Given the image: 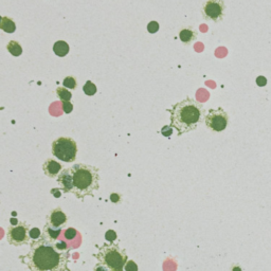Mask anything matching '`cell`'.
Segmentation results:
<instances>
[{
    "label": "cell",
    "mask_w": 271,
    "mask_h": 271,
    "mask_svg": "<svg viewBox=\"0 0 271 271\" xmlns=\"http://www.w3.org/2000/svg\"><path fill=\"white\" fill-rule=\"evenodd\" d=\"M69 251L65 242L41 237L33 241L29 253L19 259L30 271H69Z\"/></svg>",
    "instance_id": "1"
},
{
    "label": "cell",
    "mask_w": 271,
    "mask_h": 271,
    "mask_svg": "<svg viewBox=\"0 0 271 271\" xmlns=\"http://www.w3.org/2000/svg\"><path fill=\"white\" fill-rule=\"evenodd\" d=\"M172 129L177 131V136H183L197 130L198 125L205 117V109L203 105L192 98H186L169 109Z\"/></svg>",
    "instance_id": "2"
},
{
    "label": "cell",
    "mask_w": 271,
    "mask_h": 271,
    "mask_svg": "<svg viewBox=\"0 0 271 271\" xmlns=\"http://www.w3.org/2000/svg\"><path fill=\"white\" fill-rule=\"evenodd\" d=\"M70 169L74 183L72 194L81 200L86 196H93L100 187L99 169L84 163L74 164Z\"/></svg>",
    "instance_id": "3"
},
{
    "label": "cell",
    "mask_w": 271,
    "mask_h": 271,
    "mask_svg": "<svg viewBox=\"0 0 271 271\" xmlns=\"http://www.w3.org/2000/svg\"><path fill=\"white\" fill-rule=\"evenodd\" d=\"M95 258L109 271H124L127 263V253L117 244H104L99 247Z\"/></svg>",
    "instance_id": "4"
},
{
    "label": "cell",
    "mask_w": 271,
    "mask_h": 271,
    "mask_svg": "<svg viewBox=\"0 0 271 271\" xmlns=\"http://www.w3.org/2000/svg\"><path fill=\"white\" fill-rule=\"evenodd\" d=\"M51 151L60 161L73 162L77 156V144L72 138L59 137L52 142Z\"/></svg>",
    "instance_id": "5"
},
{
    "label": "cell",
    "mask_w": 271,
    "mask_h": 271,
    "mask_svg": "<svg viewBox=\"0 0 271 271\" xmlns=\"http://www.w3.org/2000/svg\"><path fill=\"white\" fill-rule=\"evenodd\" d=\"M204 123L211 132L221 133L227 129L229 124V115L221 107H218L216 109H209L204 117Z\"/></svg>",
    "instance_id": "6"
},
{
    "label": "cell",
    "mask_w": 271,
    "mask_h": 271,
    "mask_svg": "<svg viewBox=\"0 0 271 271\" xmlns=\"http://www.w3.org/2000/svg\"><path fill=\"white\" fill-rule=\"evenodd\" d=\"M226 5L224 0H206L202 5L201 15L205 22L219 23L225 17Z\"/></svg>",
    "instance_id": "7"
},
{
    "label": "cell",
    "mask_w": 271,
    "mask_h": 271,
    "mask_svg": "<svg viewBox=\"0 0 271 271\" xmlns=\"http://www.w3.org/2000/svg\"><path fill=\"white\" fill-rule=\"evenodd\" d=\"M30 228L26 222H17V224L8 228L7 241L10 245L19 247L30 243Z\"/></svg>",
    "instance_id": "8"
},
{
    "label": "cell",
    "mask_w": 271,
    "mask_h": 271,
    "mask_svg": "<svg viewBox=\"0 0 271 271\" xmlns=\"http://www.w3.org/2000/svg\"><path fill=\"white\" fill-rule=\"evenodd\" d=\"M59 190L64 193H72L74 183H73V176L71 169H64L56 179Z\"/></svg>",
    "instance_id": "9"
},
{
    "label": "cell",
    "mask_w": 271,
    "mask_h": 271,
    "mask_svg": "<svg viewBox=\"0 0 271 271\" xmlns=\"http://www.w3.org/2000/svg\"><path fill=\"white\" fill-rule=\"evenodd\" d=\"M66 221H67V216L62 212L60 208H56L53 211H51L47 218V224H49L56 228H61L66 224Z\"/></svg>",
    "instance_id": "10"
},
{
    "label": "cell",
    "mask_w": 271,
    "mask_h": 271,
    "mask_svg": "<svg viewBox=\"0 0 271 271\" xmlns=\"http://www.w3.org/2000/svg\"><path fill=\"white\" fill-rule=\"evenodd\" d=\"M43 171L46 174V176H48L49 178H56L62 171V168L59 162L55 161L54 159L49 158L44 162Z\"/></svg>",
    "instance_id": "11"
},
{
    "label": "cell",
    "mask_w": 271,
    "mask_h": 271,
    "mask_svg": "<svg viewBox=\"0 0 271 271\" xmlns=\"http://www.w3.org/2000/svg\"><path fill=\"white\" fill-rule=\"evenodd\" d=\"M198 38V31L192 27L182 28L179 31V39L185 46L192 45Z\"/></svg>",
    "instance_id": "12"
},
{
    "label": "cell",
    "mask_w": 271,
    "mask_h": 271,
    "mask_svg": "<svg viewBox=\"0 0 271 271\" xmlns=\"http://www.w3.org/2000/svg\"><path fill=\"white\" fill-rule=\"evenodd\" d=\"M69 51H70V47H69L68 43H66V41L58 40L53 45V52L58 57H64V56L68 55Z\"/></svg>",
    "instance_id": "13"
},
{
    "label": "cell",
    "mask_w": 271,
    "mask_h": 271,
    "mask_svg": "<svg viewBox=\"0 0 271 271\" xmlns=\"http://www.w3.org/2000/svg\"><path fill=\"white\" fill-rule=\"evenodd\" d=\"M60 232H61V228H56L49 224H46L44 228V237L48 238V240L50 241H57Z\"/></svg>",
    "instance_id": "14"
},
{
    "label": "cell",
    "mask_w": 271,
    "mask_h": 271,
    "mask_svg": "<svg viewBox=\"0 0 271 271\" xmlns=\"http://www.w3.org/2000/svg\"><path fill=\"white\" fill-rule=\"evenodd\" d=\"M0 29L4 30L6 33L11 34L16 31V25L12 18H9L7 16H3V17L0 18Z\"/></svg>",
    "instance_id": "15"
},
{
    "label": "cell",
    "mask_w": 271,
    "mask_h": 271,
    "mask_svg": "<svg viewBox=\"0 0 271 271\" xmlns=\"http://www.w3.org/2000/svg\"><path fill=\"white\" fill-rule=\"evenodd\" d=\"M7 49L13 56H16V57H18L23 54V48L20 44L16 40L9 41V44L7 45Z\"/></svg>",
    "instance_id": "16"
},
{
    "label": "cell",
    "mask_w": 271,
    "mask_h": 271,
    "mask_svg": "<svg viewBox=\"0 0 271 271\" xmlns=\"http://www.w3.org/2000/svg\"><path fill=\"white\" fill-rule=\"evenodd\" d=\"M56 94H57V98L61 102H70V100L72 98L71 91H69L65 87H58V88H56Z\"/></svg>",
    "instance_id": "17"
},
{
    "label": "cell",
    "mask_w": 271,
    "mask_h": 271,
    "mask_svg": "<svg viewBox=\"0 0 271 271\" xmlns=\"http://www.w3.org/2000/svg\"><path fill=\"white\" fill-rule=\"evenodd\" d=\"M83 91L86 95H88V97H92V95L97 93L98 89H97V86H95L91 81H87L85 85L83 86Z\"/></svg>",
    "instance_id": "18"
},
{
    "label": "cell",
    "mask_w": 271,
    "mask_h": 271,
    "mask_svg": "<svg viewBox=\"0 0 271 271\" xmlns=\"http://www.w3.org/2000/svg\"><path fill=\"white\" fill-rule=\"evenodd\" d=\"M62 87L67 89H75L77 87V82L73 76H67L64 78L62 81Z\"/></svg>",
    "instance_id": "19"
},
{
    "label": "cell",
    "mask_w": 271,
    "mask_h": 271,
    "mask_svg": "<svg viewBox=\"0 0 271 271\" xmlns=\"http://www.w3.org/2000/svg\"><path fill=\"white\" fill-rule=\"evenodd\" d=\"M117 233L114 230H108L105 233V240L109 243V244H113L116 240H117Z\"/></svg>",
    "instance_id": "20"
},
{
    "label": "cell",
    "mask_w": 271,
    "mask_h": 271,
    "mask_svg": "<svg viewBox=\"0 0 271 271\" xmlns=\"http://www.w3.org/2000/svg\"><path fill=\"white\" fill-rule=\"evenodd\" d=\"M40 235H41V232L38 228H32L30 229V237H31V240H33V241H37L40 238Z\"/></svg>",
    "instance_id": "21"
},
{
    "label": "cell",
    "mask_w": 271,
    "mask_h": 271,
    "mask_svg": "<svg viewBox=\"0 0 271 271\" xmlns=\"http://www.w3.org/2000/svg\"><path fill=\"white\" fill-rule=\"evenodd\" d=\"M159 28H160V26H159V24L155 20L151 22L149 25H148V31L150 32L151 34H155L157 33V32L159 31Z\"/></svg>",
    "instance_id": "22"
},
{
    "label": "cell",
    "mask_w": 271,
    "mask_h": 271,
    "mask_svg": "<svg viewBox=\"0 0 271 271\" xmlns=\"http://www.w3.org/2000/svg\"><path fill=\"white\" fill-rule=\"evenodd\" d=\"M76 234H77V232H76V230L74 228H68V229H66V231H65L66 240H68V241L73 240V238L76 236Z\"/></svg>",
    "instance_id": "23"
},
{
    "label": "cell",
    "mask_w": 271,
    "mask_h": 271,
    "mask_svg": "<svg viewBox=\"0 0 271 271\" xmlns=\"http://www.w3.org/2000/svg\"><path fill=\"white\" fill-rule=\"evenodd\" d=\"M124 271H138V265L134 261H127Z\"/></svg>",
    "instance_id": "24"
},
{
    "label": "cell",
    "mask_w": 271,
    "mask_h": 271,
    "mask_svg": "<svg viewBox=\"0 0 271 271\" xmlns=\"http://www.w3.org/2000/svg\"><path fill=\"white\" fill-rule=\"evenodd\" d=\"M62 110L65 114H70L73 110V105L70 102H62Z\"/></svg>",
    "instance_id": "25"
},
{
    "label": "cell",
    "mask_w": 271,
    "mask_h": 271,
    "mask_svg": "<svg viewBox=\"0 0 271 271\" xmlns=\"http://www.w3.org/2000/svg\"><path fill=\"white\" fill-rule=\"evenodd\" d=\"M257 84L260 87L266 86L267 85V78L265 76H259V77H257Z\"/></svg>",
    "instance_id": "26"
},
{
    "label": "cell",
    "mask_w": 271,
    "mask_h": 271,
    "mask_svg": "<svg viewBox=\"0 0 271 271\" xmlns=\"http://www.w3.org/2000/svg\"><path fill=\"white\" fill-rule=\"evenodd\" d=\"M110 200L113 201L114 203H118L121 201V195L117 194V193H113L110 195Z\"/></svg>",
    "instance_id": "27"
},
{
    "label": "cell",
    "mask_w": 271,
    "mask_h": 271,
    "mask_svg": "<svg viewBox=\"0 0 271 271\" xmlns=\"http://www.w3.org/2000/svg\"><path fill=\"white\" fill-rule=\"evenodd\" d=\"M93 271H109L103 264H101V263H98L97 265H95L94 266V268H93Z\"/></svg>",
    "instance_id": "28"
},
{
    "label": "cell",
    "mask_w": 271,
    "mask_h": 271,
    "mask_svg": "<svg viewBox=\"0 0 271 271\" xmlns=\"http://www.w3.org/2000/svg\"><path fill=\"white\" fill-rule=\"evenodd\" d=\"M51 193H52L56 198H58V197L61 196V195H60V190H59V189H53V190H51Z\"/></svg>",
    "instance_id": "29"
},
{
    "label": "cell",
    "mask_w": 271,
    "mask_h": 271,
    "mask_svg": "<svg viewBox=\"0 0 271 271\" xmlns=\"http://www.w3.org/2000/svg\"><path fill=\"white\" fill-rule=\"evenodd\" d=\"M231 271H244V270H243V268L240 265L234 264V265L231 266Z\"/></svg>",
    "instance_id": "30"
}]
</instances>
